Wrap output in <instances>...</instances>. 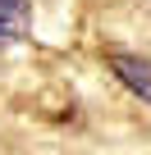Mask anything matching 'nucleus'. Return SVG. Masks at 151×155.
I'll list each match as a JSON object with an SVG mask.
<instances>
[{
    "label": "nucleus",
    "mask_w": 151,
    "mask_h": 155,
    "mask_svg": "<svg viewBox=\"0 0 151 155\" xmlns=\"http://www.w3.org/2000/svg\"><path fill=\"white\" fill-rule=\"evenodd\" d=\"M32 32V9L28 0H0V41H19Z\"/></svg>",
    "instance_id": "nucleus-2"
},
{
    "label": "nucleus",
    "mask_w": 151,
    "mask_h": 155,
    "mask_svg": "<svg viewBox=\"0 0 151 155\" xmlns=\"http://www.w3.org/2000/svg\"><path fill=\"white\" fill-rule=\"evenodd\" d=\"M110 68H115V78L128 87V91H137L146 105H151V59H142V55H110Z\"/></svg>",
    "instance_id": "nucleus-1"
}]
</instances>
